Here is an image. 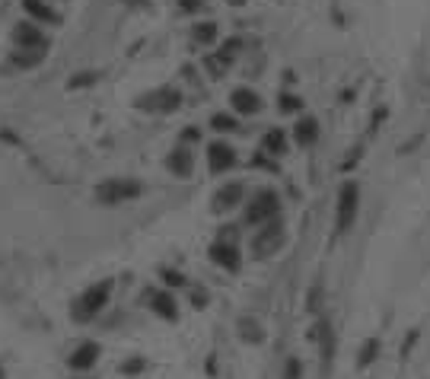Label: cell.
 I'll use <instances>...</instances> for the list:
<instances>
[{
  "instance_id": "obj_1",
  "label": "cell",
  "mask_w": 430,
  "mask_h": 379,
  "mask_svg": "<svg viewBox=\"0 0 430 379\" xmlns=\"http://www.w3.org/2000/svg\"><path fill=\"white\" fill-rule=\"evenodd\" d=\"M280 217V195L274 188H262L252 195V201L246 204V223L252 227H262V223H271Z\"/></svg>"
},
{
  "instance_id": "obj_2",
  "label": "cell",
  "mask_w": 430,
  "mask_h": 379,
  "mask_svg": "<svg viewBox=\"0 0 430 379\" xmlns=\"http://www.w3.org/2000/svg\"><path fill=\"white\" fill-rule=\"evenodd\" d=\"M357 213H360V185L344 182L338 191V204H335V229L347 233V229L354 227Z\"/></svg>"
},
{
  "instance_id": "obj_3",
  "label": "cell",
  "mask_w": 430,
  "mask_h": 379,
  "mask_svg": "<svg viewBox=\"0 0 430 379\" xmlns=\"http://www.w3.org/2000/svg\"><path fill=\"white\" fill-rule=\"evenodd\" d=\"M284 243H287V229L278 217V220L258 227V233L252 236V252H255V258H271L284 249Z\"/></svg>"
},
{
  "instance_id": "obj_4",
  "label": "cell",
  "mask_w": 430,
  "mask_h": 379,
  "mask_svg": "<svg viewBox=\"0 0 430 379\" xmlns=\"http://www.w3.org/2000/svg\"><path fill=\"white\" fill-rule=\"evenodd\" d=\"M141 195V185L131 182V179H109V182H102L96 188V197H99V204H125V201H134V197Z\"/></svg>"
},
{
  "instance_id": "obj_5",
  "label": "cell",
  "mask_w": 430,
  "mask_h": 379,
  "mask_svg": "<svg viewBox=\"0 0 430 379\" xmlns=\"http://www.w3.org/2000/svg\"><path fill=\"white\" fill-rule=\"evenodd\" d=\"M109 293H112V284L102 281L96 284V287H90L80 300H77V309H74V318H80V322H86V318H93L96 312H102V306L109 303Z\"/></svg>"
},
{
  "instance_id": "obj_6",
  "label": "cell",
  "mask_w": 430,
  "mask_h": 379,
  "mask_svg": "<svg viewBox=\"0 0 430 379\" xmlns=\"http://www.w3.org/2000/svg\"><path fill=\"white\" fill-rule=\"evenodd\" d=\"M182 106V92L173 90V86H163V90L150 92V96L141 99V108H147V112H175V108Z\"/></svg>"
},
{
  "instance_id": "obj_7",
  "label": "cell",
  "mask_w": 430,
  "mask_h": 379,
  "mask_svg": "<svg viewBox=\"0 0 430 379\" xmlns=\"http://www.w3.org/2000/svg\"><path fill=\"white\" fill-rule=\"evenodd\" d=\"M13 38H16V45L29 48V51H45V48H48V38L42 35V29H38V26H32V23H19V26H16Z\"/></svg>"
},
{
  "instance_id": "obj_8",
  "label": "cell",
  "mask_w": 430,
  "mask_h": 379,
  "mask_svg": "<svg viewBox=\"0 0 430 379\" xmlns=\"http://www.w3.org/2000/svg\"><path fill=\"white\" fill-rule=\"evenodd\" d=\"M230 102H233V112H239V115L262 112V96L255 90H249V86H239V90L230 92Z\"/></svg>"
},
{
  "instance_id": "obj_9",
  "label": "cell",
  "mask_w": 430,
  "mask_h": 379,
  "mask_svg": "<svg viewBox=\"0 0 430 379\" xmlns=\"http://www.w3.org/2000/svg\"><path fill=\"white\" fill-rule=\"evenodd\" d=\"M207 166L211 172H227L236 166V150L230 144H211L207 147Z\"/></svg>"
},
{
  "instance_id": "obj_10",
  "label": "cell",
  "mask_w": 430,
  "mask_h": 379,
  "mask_svg": "<svg viewBox=\"0 0 430 379\" xmlns=\"http://www.w3.org/2000/svg\"><path fill=\"white\" fill-rule=\"evenodd\" d=\"M211 261L220 265L223 271H236V268H239V249H236L233 243H223V239H220V243L211 245Z\"/></svg>"
},
{
  "instance_id": "obj_11",
  "label": "cell",
  "mask_w": 430,
  "mask_h": 379,
  "mask_svg": "<svg viewBox=\"0 0 430 379\" xmlns=\"http://www.w3.org/2000/svg\"><path fill=\"white\" fill-rule=\"evenodd\" d=\"M242 182H227L223 188L214 195V211L223 213V211H233L236 204H242Z\"/></svg>"
},
{
  "instance_id": "obj_12",
  "label": "cell",
  "mask_w": 430,
  "mask_h": 379,
  "mask_svg": "<svg viewBox=\"0 0 430 379\" xmlns=\"http://www.w3.org/2000/svg\"><path fill=\"white\" fill-rule=\"evenodd\" d=\"M166 166H169V172H173V175H179V179H189V175L195 172V156H191L185 147H179V150L169 153Z\"/></svg>"
},
{
  "instance_id": "obj_13",
  "label": "cell",
  "mask_w": 430,
  "mask_h": 379,
  "mask_svg": "<svg viewBox=\"0 0 430 379\" xmlns=\"http://www.w3.org/2000/svg\"><path fill=\"white\" fill-rule=\"evenodd\" d=\"M96 357H99V344L96 341H83L74 354H70L67 364L74 366V370H90V366L96 364Z\"/></svg>"
},
{
  "instance_id": "obj_14",
  "label": "cell",
  "mask_w": 430,
  "mask_h": 379,
  "mask_svg": "<svg viewBox=\"0 0 430 379\" xmlns=\"http://www.w3.org/2000/svg\"><path fill=\"white\" fill-rule=\"evenodd\" d=\"M262 153L264 156H284L287 153V134H284V128H271L268 134L262 137Z\"/></svg>"
},
{
  "instance_id": "obj_15",
  "label": "cell",
  "mask_w": 430,
  "mask_h": 379,
  "mask_svg": "<svg viewBox=\"0 0 430 379\" xmlns=\"http://www.w3.org/2000/svg\"><path fill=\"white\" fill-rule=\"evenodd\" d=\"M150 309L157 312L159 318H166V322H175V318H179V303H175L169 293H153Z\"/></svg>"
},
{
  "instance_id": "obj_16",
  "label": "cell",
  "mask_w": 430,
  "mask_h": 379,
  "mask_svg": "<svg viewBox=\"0 0 430 379\" xmlns=\"http://www.w3.org/2000/svg\"><path fill=\"white\" fill-rule=\"evenodd\" d=\"M294 137H296V144L300 147H312L319 140V122L316 118H300L294 128Z\"/></svg>"
},
{
  "instance_id": "obj_17",
  "label": "cell",
  "mask_w": 430,
  "mask_h": 379,
  "mask_svg": "<svg viewBox=\"0 0 430 379\" xmlns=\"http://www.w3.org/2000/svg\"><path fill=\"white\" fill-rule=\"evenodd\" d=\"M23 7H26V13H29L32 19H38V23H58V19H61V16L48 7L45 0H23Z\"/></svg>"
},
{
  "instance_id": "obj_18",
  "label": "cell",
  "mask_w": 430,
  "mask_h": 379,
  "mask_svg": "<svg viewBox=\"0 0 430 379\" xmlns=\"http://www.w3.org/2000/svg\"><path fill=\"white\" fill-rule=\"evenodd\" d=\"M191 38H195L198 45H214L217 42V23H198L191 29Z\"/></svg>"
},
{
  "instance_id": "obj_19",
  "label": "cell",
  "mask_w": 430,
  "mask_h": 379,
  "mask_svg": "<svg viewBox=\"0 0 430 379\" xmlns=\"http://www.w3.org/2000/svg\"><path fill=\"white\" fill-rule=\"evenodd\" d=\"M239 48H242L239 38H230V42H223V45H220V51H214V58H217L223 67H230V64H233V58L239 54Z\"/></svg>"
},
{
  "instance_id": "obj_20",
  "label": "cell",
  "mask_w": 430,
  "mask_h": 379,
  "mask_svg": "<svg viewBox=\"0 0 430 379\" xmlns=\"http://www.w3.org/2000/svg\"><path fill=\"white\" fill-rule=\"evenodd\" d=\"M211 128L220 131V134H230V131L239 128V122H236V115H227V112H217L211 118Z\"/></svg>"
},
{
  "instance_id": "obj_21",
  "label": "cell",
  "mask_w": 430,
  "mask_h": 379,
  "mask_svg": "<svg viewBox=\"0 0 430 379\" xmlns=\"http://www.w3.org/2000/svg\"><path fill=\"white\" fill-rule=\"evenodd\" d=\"M376 354H379V341L376 338H367L363 348H360V354H357V366H370L373 360H376Z\"/></svg>"
},
{
  "instance_id": "obj_22",
  "label": "cell",
  "mask_w": 430,
  "mask_h": 379,
  "mask_svg": "<svg viewBox=\"0 0 430 379\" xmlns=\"http://www.w3.org/2000/svg\"><path fill=\"white\" fill-rule=\"evenodd\" d=\"M42 54H45V51H29V48H19V51L13 54V64H16V67H35V64L42 61Z\"/></svg>"
},
{
  "instance_id": "obj_23",
  "label": "cell",
  "mask_w": 430,
  "mask_h": 379,
  "mask_svg": "<svg viewBox=\"0 0 430 379\" xmlns=\"http://www.w3.org/2000/svg\"><path fill=\"white\" fill-rule=\"evenodd\" d=\"M242 338H246V341H262L264 334H262V325H258V322H252V318H242Z\"/></svg>"
},
{
  "instance_id": "obj_24",
  "label": "cell",
  "mask_w": 430,
  "mask_h": 379,
  "mask_svg": "<svg viewBox=\"0 0 430 379\" xmlns=\"http://www.w3.org/2000/svg\"><path fill=\"white\" fill-rule=\"evenodd\" d=\"M303 376V364L300 357H287L284 360V373H280V379H300Z\"/></svg>"
},
{
  "instance_id": "obj_25",
  "label": "cell",
  "mask_w": 430,
  "mask_h": 379,
  "mask_svg": "<svg viewBox=\"0 0 430 379\" xmlns=\"http://www.w3.org/2000/svg\"><path fill=\"white\" fill-rule=\"evenodd\" d=\"M303 102H300V96H294V92H280V99H278V108L280 112H296Z\"/></svg>"
},
{
  "instance_id": "obj_26",
  "label": "cell",
  "mask_w": 430,
  "mask_h": 379,
  "mask_svg": "<svg viewBox=\"0 0 430 379\" xmlns=\"http://www.w3.org/2000/svg\"><path fill=\"white\" fill-rule=\"evenodd\" d=\"M182 13H201L204 10V0H175Z\"/></svg>"
},
{
  "instance_id": "obj_27",
  "label": "cell",
  "mask_w": 430,
  "mask_h": 379,
  "mask_svg": "<svg viewBox=\"0 0 430 379\" xmlns=\"http://www.w3.org/2000/svg\"><path fill=\"white\" fill-rule=\"evenodd\" d=\"M166 284H169V287H182V284H185V277H182V274H175V271H166Z\"/></svg>"
},
{
  "instance_id": "obj_28",
  "label": "cell",
  "mask_w": 430,
  "mask_h": 379,
  "mask_svg": "<svg viewBox=\"0 0 430 379\" xmlns=\"http://www.w3.org/2000/svg\"><path fill=\"white\" fill-rule=\"evenodd\" d=\"M121 370H125V373H137V370H143V360H128Z\"/></svg>"
},
{
  "instance_id": "obj_29",
  "label": "cell",
  "mask_w": 430,
  "mask_h": 379,
  "mask_svg": "<svg viewBox=\"0 0 430 379\" xmlns=\"http://www.w3.org/2000/svg\"><path fill=\"white\" fill-rule=\"evenodd\" d=\"M182 140H198V131H195V128H189L185 134H182Z\"/></svg>"
},
{
  "instance_id": "obj_30",
  "label": "cell",
  "mask_w": 430,
  "mask_h": 379,
  "mask_svg": "<svg viewBox=\"0 0 430 379\" xmlns=\"http://www.w3.org/2000/svg\"><path fill=\"white\" fill-rule=\"evenodd\" d=\"M227 3H233V7H242V3H246V0H227Z\"/></svg>"
},
{
  "instance_id": "obj_31",
  "label": "cell",
  "mask_w": 430,
  "mask_h": 379,
  "mask_svg": "<svg viewBox=\"0 0 430 379\" xmlns=\"http://www.w3.org/2000/svg\"><path fill=\"white\" fill-rule=\"evenodd\" d=\"M125 3H143V0H125Z\"/></svg>"
}]
</instances>
